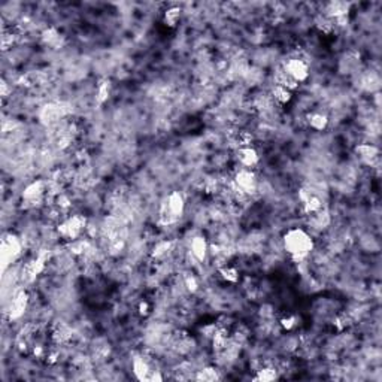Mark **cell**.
<instances>
[{"instance_id": "6da1fadb", "label": "cell", "mask_w": 382, "mask_h": 382, "mask_svg": "<svg viewBox=\"0 0 382 382\" xmlns=\"http://www.w3.org/2000/svg\"><path fill=\"white\" fill-rule=\"evenodd\" d=\"M284 248L293 260L302 261L314 250V241L305 230L291 228L284 236Z\"/></svg>"}, {"instance_id": "7a4b0ae2", "label": "cell", "mask_w": 382, "mask_h": 382, "mask_svg": "<svg viewBox=\"0 0 382 382\" xmlns=\"http://www.w3.org/2000/svg\"><path fill=\"white\" fill-rule=\"evenodd\" d=\"M85 228H87V220L84 215H72L57 225V231H59L60 237H63L66 241L79 239L81 233Z\"/></svg>"}, {"instance_id": "3957f363", "label": "cell", "mask_w": 382, "mask_h": 382, "mask_svg": "<svg viewBox=\"0 0 382 382\" xmlns=\"http://www.w3.org/2000/svg\"><path fill=\"white\" fill-rule=\"evenodd\" d=\"M23 245L21 241L14 236V234H5L2 239V261H3V269L8 267V264L14 263L20 254H21Z\"/></svg>"}, {"instance_id": "277c9868", "label": "cell", "mask_w": 382, "mask_h": 382, "mask_svg": "<svg viewBox=\"0 0 382 382\" xmlns=\"http://www.w3.org/2000/svg\"><path fill=\"white\" fill-rule=\"evenodd\" d=\"M231 187H233V191L244 193L247 196L253 194L257 190V179H255L254 172H251V169L242 167L241 170L236 172L231 181Z\"/></svg>"}, {"instance_id": "5b68a950", "label": "cell", "mask_w": 382, "mask_h": 382, "mask_svg": "<svg viewBox=\"0 0 382 382\" xmlns=\"http://www.w3.org/2000/svg\"><path fill=\"white\" fill-rule=\"evenodd\" d=\"M287 75L296 81L297 84L299 82H303L308 79L309 76V67H308V63L305 60H302L300 57H294V59H290L287 60V63L284 64V69Z\"/></svg>"}, {"instance_id": "8992f818", "label": "cell", "mask_w": 382, "mask_h": 382, "mask_svg": "<svg viewBox=\"0 0 382 382\" xmlns=\"http://www.w3.org/2000/svg\"><path fill=\"white\" fill-rule=\"evenodd\" d=\"M185 209V200L182 197V194L179 191H173L169 194L167 200H166V211L163 214V217H167V223L172 220L179 218L184 214Z\"/></svg>"}, {"instance_id": "52a82bcc", "label": "cell", "mask_w": 382, "mask_h": 382, "mask_svg": "<svg viewBox=\"0 0 382 382\" xmlns=\"http://www.w3.org/2000/svg\"><path fill=\"white\" fill-rule=\"evenodd\" d=\"M67 114V109L63 108V105H59V103H50L46 106L42 108L40 114H39V118L40 121L45 124V126H54L57 124L60 120H63Z\"/></svg>"}, {"instance_id": "ba28073f", "label": "cell", "mask_w": 382, "mask_h": 382, "mask_svg": "<svg viewBox=\"0 0 382 382\" xmlns=\"http://www.w3.org/2000/svg\"><path fill=\"white\" fill-rule=\"evenodd\" d=\"M46 191H48V184L45 181H42V179L33 181L23 191V200L27 205L39 203L43 199V196H45Z\"/></svg>"}, {"instance_id": "9c48e42d", "label": "cell", "mask_w": 382, "mask_h": 382, "mask_svg": "<svg viewBox=\"0 0 382 382\" xmlns=\"http://www.w3.org/2000/svg\"><path fill=\"white\" fill-rule=\"evenodd\" d=\"M29 305V296L24 291H20L18 294H15L9 303L8 312H9V318L11 319H18L20 317L24 315L26 309Z\"/></svg>"}, {"instance_id": "30bf717a", "label": "cell", "mask_w": 382, "mask_h": 382, "mask_svg": "<svg viewBox=\"0 0 382 382\" xmlns=\"http://www.w3.org/2000/svg\"><path fill=\"white\" fill-rule=\"evenodd\" d=\"M237 160L245 169H253L258 164V153L253 147H241L237 148Z\"/></svg>"}, {"instance_id": "8fae6325", "label": "cell", "mask_w": 382, "mask_h": 382, "mask_svg": "<svg viewBox=\"0 0 382 382\" xmlns=\"http://www.w3.org/2000/svg\"><path fill=\"white\" fill-rule=\"evenodd\" d=\"M350 3L347 2H330L325 6V17L330 20H336L339 17H345L350 14Z\"/></svg>"}, {"instance_id": "7c38bea8", "label": "cell", "mask_w": 382, "mask_h": 382, "mask_svg": "<svg viewBox=\"0 0 382 382\" xmlns=\"http://www.w3.org/2000/svg\"><path fill=\"white\" fill-rule=\"evenodd\" d=\"M208 242L203 236H196L191 239L190 251L197 261H205L208 255Z\"/></svg>"}, {"instance_id": "4fadbf2b", "label": "cell", "mask_w": 382, "mask_h": 382, "mask_svg": "<svg viewBox=\"0 0 382 382\" xmlns=\"http://www.w3.org/2000/svg\"><path fill=\"white\" fill-rule=\"evenodd\" d=\"M355 153L358 154V157L363 160L364 163L372 164L375 160L378 159L379 150L375 145H372V144H360V145L355 147Z\"/></svg>"}, {"instance_id": "5bb4252c", "label": "cell", "mask_w": 382, "mask_h": 382, "mask_svg": "<svg viewBox=\"0 0 382 382\" xmlns=\"http://www.w3.org/2000/svg\"><path fill=\"white\" fill-rule=\"evenodd\" d=\"M151 367H150V363L145 357L139 355L133 360V373L136 375L137 379H148L150 375H151Z\"/></svg>"}, {"instance_id": "9a60e30c", "label": "cell", "mask_w": 382, "mask_h": 382, "mask_svg": "<svg viewBox=\"0 0 382 382\" xmlns=\"http://www.w3.org/2000/svg\"><path fill=\"white\" fill-rule=\"evenodd\" d=\"M308 124L311 126V128L314 130H324V128L328 126V117L325 114H321V112H312L309 114L308 117Z\"/></svg>"}, {"instance_id": "2e32d148", "label": "cell", "mask_w": 382, "mask_h": 382, "mask_svg": "<svg viewBox=\"0 0 382 382\" xmlns=\"http://www.w3.org/2000/svg\"><path fill=\"white\" fill-rule=\"evenodd\" d=\"M302 205H303V212L308 214V215H315V214H318L319 211L322 209V202H321V199H319L318 196H315V194H312Z\"/></svg>"}, {"instance_id": "e0dca14e", "label": "cell", "mask_w": 382, "mask_h": 382, "mask_svg": "<svg viewBox=\"0 0 382 382\" xmlns=\"http://www.w3.org/2000/svg\"><path fill=\"white\" fill-rule=\"evenodd\" d=\"M272 99H273L275 102H278L279 105H287V103H290L291 99H293V91L287 90V88L281 87V85H275V87L272 88Z\"/></svg>"}, {"instance_id": "ac0fdd59", "label": "cell", "mask_w": 382, "mask_h": 382, "mask_svg": "<svg viewBox=\"0 0 382 382\" xmlns=\"http://www.w3.org/2000/svg\"><path fill=\"white\" fill-rule=\"evenodd\" d=\"M62 40V34L57 32L56 29L53 27H48L42 32V42L46 43V45H51V46H59Z\"/></svg>"}, {"instance_id": "d6986e66", "label": "cell", "mask_w": 382, "mask_h": 382, "mask_svg": "<svg viewBox=\"0 0 382 382\" xmlns=\"http://www.w3.org/2000/svg\"><path fill=\"white\" fill-rule=\"evenodd\" d=\"M181 18V9L176 8V6H172L169 8L166 12H164V24L169 26V27H175L178 24Z\"/></svg>"}, {"instance_id": "ffe728a7", "label": "cell", "mask_w": 382, "mask_h": 382, "mask_svg": "<svg viewBox=\"0 0 382 382\" xmlns=\"http://www.w3.org/2000/svg\"><path fill=\"white\" fill-rule=\"evenodd\" d=\"M278 378V372L272 367H263L260 370H257L255 376L253 378L254 381H263V382H269L273 381Z\"/></svg>"}, {"instance_id": "44dd1931", "label": "cell", "mask_w": 382, "mask_h": 382, "mask_svg": "<svg viewBox=\"0 0 382 382\" xmlns=\"http://www.w3.org/2000/svg\"><path fill=\"white\" fill-rule=\"evenodd\" d=\"M196 379H197V381L208 382L217 381V379H220V375H218V370H217V369H214V367H205V369H202V370L197 372Z\"/></svg>"}, {"instance_id": "7402d4cb", "label": "cell", "mask_w": 382, "mask_h": 382, "mask_svg": "<svg viewBox=\"0 0 382 382\" xmlns=\"http://www.w3.org/2000/svg\"><path fill=\"white\" fill-rule=\"evenodd\" d=\"M220 275H221V278H223L224 281L231 282V284H234V282L239 281V272L233 266H224L223 269L220 270Z\"/></svg>"}, {"instance_id": "603a6c76", "label": "cell", "mask_w": 382, "mask_h": 382, "mask_svg": "<svg viewBox=\"0 0 382 382\" xmlns=\"http://www.w3.org/2000/svg\"><path fill=\"white\" fill-rule=\"evenodd\" d=\"M109 94H111V84H109V81H102L97 85V93H96L97 102L99 103H105L109 99Z\"/></svg>"}, {"instance_id": "cb8c5ba5", "label": "cell", "mask_w": 382, "mask_h": 382, "mask_svg": "<svg viewBox=\"0 0 382 382\" xmlns=\"http://www.w3.org/2000/svg\"><path fill=\"white\" fill-rule=\"evenodd\" d=\"M170 250H172V242H170V241H161V242H159V244L154 247V250H153V257L161 258V257H164V255L167 254Z\"/></svg>"}, {"instance_id": "d4e9b609", "label": "cell", "mask_w": 382, "mask_h": 382, "mask_svg": "<svg viewBox=\"0 0 382 382\" xmlns=\"http://www.w3.org/2000/svg\"><path fill=\"white\" fill-rule=\"evenodd\" d=\"M333 26H335L333 21L330 18H327V17H322V18H319L318 21H317V27L322 33H325V34H328V33L333 30Z\"/></svg>"}, {"instance_id": "484cf974", "label": "cell", "mask_w": 382, "mask_h": 382, "mask_svg": "<svg viewBox=\"0 0 382 382\" xmlns=\"http://www.w3.org/2000/svg\"><path fill=\"white\" fill-rule=\"evenodd\" d=\"M279 324H281V327L287 330V331H291L296 325H297V319L294 315H287L284 318H281L279 321Z\"/></svg>"}, {"instance_id": "4316f807", "label": "cell", "mask_w": 382, "mask_h": 382, "mask_svg": "<svg viewBox=\"0 0 382 382\" xmlns=\"http://www.w3.org/2000/svg\"><path fill=\"white\" fill-rule=\"evenodd\" d=\"M185 287H187V290L190 291V293H196L197 290H199V281H197V278L196 276H193V275H188V276H185Z\"/></svg>"}, {"instance_id": "83f0119b", "label": "cell", "mask_w": 382, "mask_h": 382, "mask_svg": "<svg viewBox=\"0 0 382 382\" xmlns=\"http://www.w3.org/2000/svg\"><path fill=\"white\" fill-rule=\"evenodd\" d=\"M56 202H57V206L60 208V209H67L69 206H70V199L67 197V196H64V194H60V196H57V199H56Z\"/></svg>"}, {"instance_id": "f1b7e54d", "label": "cell", "mask_w": 382, "mask_h": 382, "mask_svg": "<svg viewBox=\"0 0 382 382\" xmlns=\"http://www.w3.org/2000/svg\"><path fill=\"white\" fill-rule=\"evenodd\" d=\"M137 311H139V314L142 315V317H147L150 312H151V308H150V303L148 302H140L139 303V308H137Z\"/></svg>"}]
</instances>
